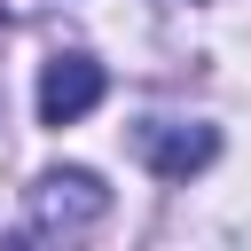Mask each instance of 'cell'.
<instances>
[{"instance_id":"obj_1","label":"cell","mask_w":251,"mask_h":251,"mask_svg":"<svg viewBox=\"0 0 251 251\" xmlns=\"http://www.w3.org/2000/svg\"><path fill=\"white\" fill-rule=\"evenodd\" d=\"M24 220H31V235L71 243V235H86V227H102V220H110V188H102L86 165L39 173V180L24 188Z\"/></svg>"},{"instance_id":"obj_2","label":"cell","mask_w":251,"mask_h":251,"mask_svg":"<svg viewBox=\"0 0 251 251\" xmlns=\"http://www.w3.org/2000/svg\"><path fill=\"white\" fill-rule=\"evenodd\" d=\"M133 157L157 180H188V173H204L220 157V126H204V118H141L133 126Z\"/></svg>"},{"instance_id":"obj_3","label":"cell","mask_w":251,"mask_h":251,"mask_svg":"<svg viewBox=\"0 0 251 251\" xmlns=\"http://www.w3.org/2000/svg\"><path fill=\"white\" fill-rule=\"evenodd\" d=\"M102 94H110V71L86 47H63V55L39 63V126H78Z\"/></svg>"},{"instance_id":"obj_4","label":"cell","mask_w":251,"mask_h":251,"mask_svg":"<svg viewBox=\"0 0 251 251\" xmlns=\"http://www.w3.org/2000/svg\"><path fill=\"white\" fill-rule=\"evenodd\" d=\"M165 8H180V0H165Z\"/></svg>"},{"instance_id":"obj_5","label":"cell","mask_w":251,"mask_h":251,"mask_svg":"<svg viewBox=\"0 0 251 251\" xmlns=\"http://www.w3.org/2000/svg\"><path fill=\"white\" fill-rule=\"evenodd\" d=\"M0 102H8V94H0Z\"/></svg>"}]
</instances>
